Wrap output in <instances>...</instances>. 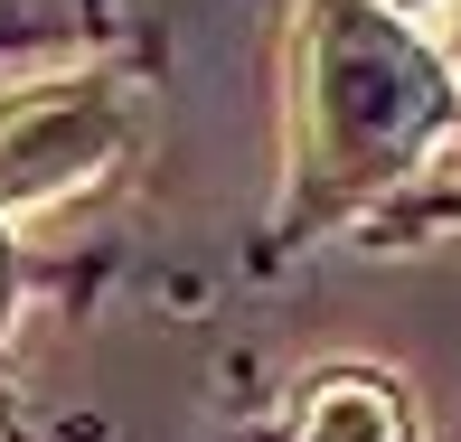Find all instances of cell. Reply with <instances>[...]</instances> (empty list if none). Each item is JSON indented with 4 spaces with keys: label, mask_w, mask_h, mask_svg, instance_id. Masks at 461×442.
Wrapping results in <instances>:
<instances>
[{
    "label": "cell",
    "mask_w": 461,
    "mask_h": 442,
    "mask_svg": "<svg viewBox=\"0 0 461 442\" xmlns=\"http://www.w3.org/2000/svg\"><path fill=\"white\" fill-rule=\"evenodd\" d=\"M452 48H461V0H452Z\"/></svg>",
    "instance_id": "obj_5"
},
{
    "label": "cell",
    "mask_w": 461,
    "mask_h": 442,
    "mask_svg": "<svg viewBox=\"0 0 461 442\" xmlns=\"http://www.w3.org/2000/svg\"><path fill=\"white\" fill-rule=\"evenodd\" d=\"M321 141L339 170H386L414 132L433 122V67L386 10H339L321 38V86H311Z\"/></svg>",
    "instance_id": "obj_1"
},
{
    "label": "cell",
    "mask_w": 461,
    "mask_h": 442,
    "mask_svg": "<svg viewBox=\"0 0 461 442\" xmlns=\"http://www.w3.org/2000/svg\"><path fill=\"white\" fill-rule=\"evenodd\" d=\"M302 442H405V405L376 376H321L302 405Z\"/></svg>",
    "instance_id": "obj_3"
},
{
    "label": "cell",
    "mask_w": 461,
    "mask_h": 442,
    "mask_svg": "<svg viewBox=\"0 0 461 442\" xmlns=\"http://www.w3.org/2000/svg\"><path fill=\"white\" fill-rule=\"evenodd\" d=\"M122 141V113L104 86H57V95H19L0 104V217L57 207L67 188H86Z\"/></svg>",
    "instance_id": "obj_2"
},
{
    "label": "cell",
    "mask_w": 461,
    "mask_h": 442,
    "mask_svg": "<svg viewBox=\"0 0 461 442\" xmlns=\"http://www.w3.org/2000/svg\"><path fill=\"white\" fill-rule=\"evenodd\" d=\"M376 10H386V19H443L452 0H376Z\"/></svg>",
    "instance_id": "obj_4"
}]
</instances>
